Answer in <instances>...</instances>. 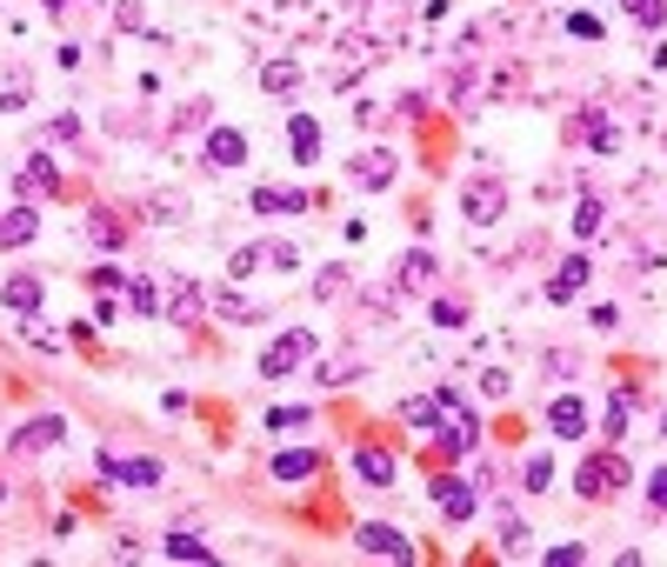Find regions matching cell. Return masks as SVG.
Segmentation results:
<instances>
[{"instance_id": "43", "label": "cell", "mask_w": 667, "mask_h": 567, "mask_svg": "<svg viewBox=\"0 0 667 567\" xmlns=\"http://www.w3.org/2000/svg\"><path fill=\"white\" fill-rule=\"evenodd\" d=\"M114 20H120L127 33H147V13H140V0H120V7H114Z\"/></svg>"}, {"instance_id": "45", "label": "cell", "mask_w": 667, "mask_h": 567, "mask_svg": "<svg viewBox=\"0 0 667 567\" xmlns=\"http://www.w3.org/2000/svg\"><path fill=\"white\" fill-rule=\"evenodd\" d=\"M588 328H601V334L621 328V307H615V301H595V307H588Z\"/></svg>"}, {"instance_id": "17", "label": "cell", "mask_w": 667, "mask_h": 567, "mask_svg": "<svg viewBox=\"0 0 667 567\" xmlns=\"http://www.w3.org/2000/svg\"><path fill=\"white\" fill-rule=\"evenodd\" d=\"M0 307H7L13 321H27V314H40V307H47V281H40L33 267H20V274H7V281H0Z\"/></svg>"}, {"instance_id": "10", "label": "cell", "mask_w": 667, "mask_h": 567, "mask_svg": "<svg viewBox=\"0 0 667 567\" xmlns=\"http://www.w3.org/2000/svg\"><path fill=\"white\" fill-rule=\"evenodd\" d=\"M347 468H354V481H361V488H374V495H388V488L401 481V454H394L388 441H361Z\"/></svg>"}, {"instance_id": "11", "label": "cell", "mask_w": 667, "mask_h": 567, "mask_svg": "<svg viewBox=\"0 0 667 567\" xmlns=\"http://www.w3.org/2000/svg\"><path fill=\"white\" fill-rule=\"evenodd\" d=\"M635 408H648V394H641L635 381H615V388L601 394V441H608V448H621V434H628Z\"/></svg>"}, {"instance_id": "35", "label": "cell", "mask_w": 667, "mask_h": 567, "mask_svg": "<svg viewBox=\"0 0 667 567\" xmlns=\"http://www.w3.org/2000/svg\"><path fill=\"white\" fill-rule=\"evenodd\" d=\"M621 13H628L635 27H648V33H661L667 27V0H621Z\"/></svg>"}, {"instance_id": "23", "label": "cell", "mask_w": 667, "mask_h": 567, "mask_svg": "<svg viewBox=\"0 0 667 567\" xmlns=\"http://www.w3.org/2000/svg\"><path fill=\"white\" fill-rule=\"evenodd\" d=\"M87 241H94L100 254H120V247H127V221H120L114 207H87Z\"/></svg>"}, {"instance_id": "14", "label": "cell", "mask_w": 667, "mask_h": 567, "mask_svg": "<svg viewBox=\"0 0 667 567\" xmlns=\"http://www.w3.org/2000/svg\"><path fill=\"white\" fill-rule=\"evenodd\" d=\"M354 548H361L367 561H414V541H408L401 528H388V521H361V528H354Z\"/></svg>"}, {"instance_id": "36", "label": "cell", "mask_w": 667, "mask_h": 567, "mask_svg": "<svg viewBox=\"0 0 667 567\" xmlns=\"http://www.w3.org/2000/svg\"><path fill=\"white\" fill-rule=\"evenodd\" d=\"M568 33H575V40H608V20L588 13V7H575V13H568Z\"/></svg>"}, {"instance_id": "21", "label": "cell", "mask_w": 667, "mask_h": 567, "mask_svg": "<svg viewBox=\"0 0 667 567\" xmlns=\"http://www.w3.org/2000/svg\"><path fill=\"white\" fill-rule=\"evenodd\" d=\"M40 241V201H7L0 207V247H33Z\"/></svg>"}, {"instance_id": "51", "label": "cell", "mask_w": 667, "mask_h": 567, "mask_svg": "<svg viewBox=\"0 0 667 567\" xmlns=\"http://www.w3.org/2000/svg\"><path fill=\"white\" fill-rule=\"evenodd\" d=\"M661 434H667V408H661Z\"/></svg>"}, {"instance_id": "47", "label": "cell", "mask_w": 667, "mask_h": 567, "mask_svg": "<svg viewBox=\"0 0 667 567\" xmlns=\"http://www.w3.org/2000/svg\"><path fill=\"white\" fill-rule=\"evenodd\" d=\"M481 401H508V374H501V368L481 374Z\"/></svg>"}, {"instance_id": "4", "label": "cell", "mask_w": 667, "mask_h": 567, "mask_svg": "<svg viewBox=\"0 0 667 567\" xmlns=\"http://www.w3.org/2000/svg\"><path fill=\"white\" fill-rule=\"evenodd\" d=\"M94 475H100L107 488H134V495H154V488L167 481V468H160L154 454H134V461H127V454H114V448L94 454Z\"/></svg>"}, {"instance_id": "18", "label": "cell", "mask_w": 667, "mask_h": 567, "mask_svg": "<svg viewBox=\"0 0 667 567\" xmlns=\"http://www.w3.org/2000/svg\"><path fill=\"white\" fill-rule=\"evenodd\" d=\"M207 314H220V321L247 328V321H267V301L241 294V281H220V287H207Z\"/></svg>"}, {"instance_id": "13", "label": "cell", "mask_w": 667, "mask_h": 567, "mask_svg": "<svg viewBox=\"0 0 667 567\" xmlns=\"http://www.w3.org/2000/svg\"><path fill=\"white\" fill-rule=\"evenodd\" d=\"M434 287H441L434 247H408V254L394 261V294H434Z\"/></svg>"}, {"instance_id": "25", "label": "cell", "mask_w": 667, "mask_h": 567, "mask_svg": "<svg viewBox=\"0 0 667 567\" xmlns=\"http://www.w3.org/2000/svg\"><path fill=\"white\" fill-rule=\"evenodd\" d=\"M361 374H367V361H361V354H334V361H314V388H327V394H334V388H354Z\"/></svg>"}, {"instance_id": "31", "label": "cell", "mask_w": 667, "mask_h": 567, "mask_svg": "<svg viewBox=\"0 0 667 567\" xmlns=\"http://www.w3.org/2000/svg\"><path fill=\"white\" fill-rule=\"evenodd\" d=\"M261 267H267V241H247V247L227 254V281H254Z\"/></svg>"}, {"instance_id": "22", "label": "cell", "mask_w": 667, "mask_h": 567, "mask_svg": "<svg viewBox=\"0 0 667 567\" xmlns=\"http://www.w3.org/2000/svg\"><path fill=\"white\" fill-rule=\"evenodd\" d=\"M287 154H294V167L321 160V120L314 114H287Z\"/></svg>"}, {"instance_id": "49", "label": "cell", "mask_w": 667, "mask_h": 567, "mask_svg": "<svg viewBox=\"0 0 667 567\" xmlns=\"http://www.w3.org/2000/svg\"><path fill=\"white\" fill-rule=\"evenodd\" d=\"M94 334H100L94 321H73V328H67V341H73V348H94Z\"/></svg>"}, {"instance_id": "38", "label": "cell", "mask_w": 667, "mask_h": 567, "mask_svg": "<svg viewBox=\"0 0 667 567\" xmlns=\"http://www.w3.org/2000/svg\"><path fill=\"white\" fill-rule=\"evenodd\" d=\"M20 334H27L33 348H47V354H60V348H67V341H60V334H53V328H47L40 314H27V321H20Z\"/></svg>"}, {"instance_id": "24", "label": "cell", "mask_w": 667, "mask_h": 567, "mask_svg": "<svg viewBox=\"0 0 667 567\" xmlns=\"http://www.w3.org/2000/svg\"><path fill=\"white\" fill-rule=\"evenodd\" d=\"M468 314H474V307H468V294H441V287L428 294V321H434L441 334H461V328H468Z\"/></svg>"}, {"instance_id": "37", "label": "cell", "mask_w": 667, "mask_h": 567, "mask_svg": "<svg viewBox=\"0 0 667 567\" xmlns=\"http://www.w3.org/2000/svg\"><path fill=\"white\" fill-rule=\"evenodd\" d=\"M87 287H94V294H127V274H120V261H100V267L87 274Z\"/></svg>"}, {"instance_id": "44", "label": "cell", "mask_w": 667, "mask_h": 567, "mask_svg": "<svg viewBox=\"0 0 667 567\" xmlns=\"http://www.w3.org/2000/svg\"><path fill=\"white\" fill-rule=\"evenodd\" d=\"M47 140H80V114H53V120H47Z\"/></svg>"}, {"instance_id": "29", "label": "cell", "mask_w": 667, "mask_h": 567, "mask_svg": "<svg viewBox=\"0 0 667 567\" xmlns=\"http://www.w3.org/2000/svg\"><path fill=\"white\" fill-rule=\"evenodd\" d=\"M494 535H501V541H494L501 555H528V541H534V535H528V521H521L508 501H494Z\"/></svg>"}, {"instance_id": "41", "label": "cell", "mask_w": 667, "mask_h": 567, "mask_svg": "<svg viewBox=\"0 0 667 567\" xmlns=\"http://www.w3.org/2000/svg\"><path fill=\"white\" fill-rule=\"evenodd\" d=\"M401 421L428 434V428H434V401H428V394H414V401H401Z\"/></svg>"}, {"instance_id": "46", "label": "cell", "mask_w": 667, "mask_h": 567, "mask_svg": "<svg viewBox=\"0 0 667 567\" xmlns=\"http://www.w3.org/2000/svg\"><path fill=\"white\" fill-rule=\"evenodd\" d=\"M575 368H581V361H575L568 348H555V354H541V374H575Z\"/></svg>"}, {"instance_id": "1", "label": "cell", "mask_w": 667, "mask_h": 567, "mask_svg": "<svg viewBox=\"0 0 667 567\" xmlns=\"http://www.w3.org/2000/svg\"><path fill=\"white\" fill-rule=\"evenodd\" d=\"M628 488H635V468H628V454H621V448H608V441H601V448H588V454H581V468H575V495H581V501L608 508V501H621Z\"/></svg>"}, {"instance_id": "20", "label": "cell", "mask_w": 667, "mask_h": 567, "mask_svg": "<svg viewBox=\"0 0 667 567\" xmlns=\"http://www.w3.org/2000/svg\"><path fill=\"white\" fill-rule=\"evenodd\" d=\"M321 468H327L321 448H274V461H267V475H274L281 488H301V481H314Z\"/></svg>"}, {"instance_id": "15", "label": "cell", "mask_w": 667, "mask_h": 567, "mask_svg": "<svg viewBox=\"0 0 667 567\" xmlns=\"http://www.w3.org/2000/svg\"><path fill=\"white\" fill-rule=\"evenodd\" d=\"M568 140H575V147H595V154H615V147H621V127H615L601 107H581V114H568Z\"/></svg>"}, {"instance_id": "16", "label": "cell", "mask_w": 667, "mask_h": 567, "mask_svg": "<svg viewBox=\"0 0 667 567\" xmlns=\"http://www.w3.org/2000/svg\"><path fill=\"white\" fill-rule=\"evenodd\" d=\"M588 281H595V261H588V254L575 247V254H561V267L548 274V287H541V294H548V307H568V301H575V294H581Z\"/></svg>"}, {"instance_id": "33", "label": "cell", "mask_w": 667, "mask_h": 567, "mask_svg": "<svg viewBox=\"0 0 667 567\" xmlns=\"http://www.w3.org/2000/svg\"><path fill=\"white\" fill-rule=\"evenodd\" d=\"M347 274H354L347 261H327V267L314 274V301H341V294H347Z\"/></svg>"}, {"instance_id": "19", "label": "cell", "mask_w": 667, "mask_h": 567, "mask_svg": "<svg viewBox=\"0 0 667 567\" xmlns=\"http://www.w3.org/2000/svg\"><path fill=\"white\" fill-rule=\"evenodd\" d=\"M67 441V421L60 414H33V421H20L13 434H7V454H47V448H60Z\"/></svg>"}, {"instance_id": "26", "label": "cell", "mask_w": 667, "mask_h": 567, "mask_svg": "<svg viewBox=\"0 0 667 567\" xmlns=\"http://www.w3.org/2000/svg\"><path fill=\"white\" fill-rule=\"evenodd\" d=\"M160 555H167V561H194V567H214V561H220V555H214V541H200L194 528L167 535V541H160Z\"/></svg>"}, {"instance_id": "50", "label": "cell", "mask_w": 667, "mask_h": 567, "mask_svg": "<svg viewBox=\"0 0 667 567\" xmlns=\"http://www.w3.org/2000/svg\"><path fill=\"white\" fill-rule=\"evenodd\" d=\"M47 13H73V7H100V0H40Z\"/></svg>"}, {"instance_id": "48", "label": "cell", "mask_w": 667, "mask_h": 567, "mask_svg": "<svg viewBox=\"0 0 667 567\" xmlns=\"http://www.w3.org/2000/svg\"><path fill=\"white\" fill-rule=\"evenodd\" d=\"M120 321V307H114V294H94V328H114Z\"/></svg>"}, {"instance_id": "2", "label": "cell", "mask_w": 667, "mask_h": 567, "mask_svg": "<svg viewBox=\"0 0 667 567\" xmlns=\"http://www.w3.org/2000/svg\"><path fill=\"white\" fill-rule=\"evenodd\" d=\"M428 501H434V515H441L448 528H468V521L481 515V488H474L461 468H434V481H428Z\"/></svg>"}, {"instance_id": "30", "label": "cell", "mask_w": 667, "mask_h": 567, "mask_svg": "<svg viewBox=\"0 0 667 567\" xmlns=\"http://www.w3.org/2000/svg\"><path fill=\"white\" fill-rule=\"evenodd\" d=\"M555 481H561L555 454H528V461H521V495H548Z\"/></svg>"}, {"instance_id": "9", "label": "cell", "mask_w": 667, "mask_h": 567, "mask_svg": "<svg viewBox=\"0 0 667 567\" xmlns=\"http://www.w3.org/2000/svg\"><path fill=\"white\" fill-rule=\"evenodd\" d=\"M541 428H548V441H588V434H595V414H588L581 394H555V401L541 408Z\"/></svg>"}, {"instance_id": "40", "label": "cell", "mask_w": 667, "mask_h": 567, "mask_svg": "<svg viewBox=\"0 0 667 567\" xmlns=\"http://www.w3.org/2000/svg\"><path fill=\"white\" fill-rule=\"evenodd\" d=\"M267 267H274V274H294V267H301V247H294V241H267Z\"/></svg>"}, {"instance_id": "8", "label": "cell", "mask_w": 667, "mask_h": 567, "mask_svg": "<svg viewBox=\"0 0 667 567\" xmlns=\"http://www.w3.org/2000/svg\"><path fill=\"white\" fill-rule=\"evenodd\" d=\"M241 167H247V134L214 120L207 140H200V174H241Z\"/></svg>"}, {"instance_id": "42", "label": "cell", "mask_w": 667, "mask_h": 567, "mask_svg": "<svg viewBox=\"0 0 667 567\" xmlns=\"http://www.w3.org/2000/svg\"><path fill=\"white\" fill-rule=\"evenodd\" d=\"M648 515H661V521H667V461L648 475Z\"/></svg>"}, {"instance_id": "12", "label": "cell", "mask_w": 667, "mask_h": 567, "mask_svg": "<svg viewBox=\"0 0 667 567\" xmlns=\"http://www.w3.org/2000/svg\"><path fill=\"white\" fill-rule=\"evenodd\" d=\"M347 180H354L361 194H388V187L401 180V154H394V147H367V154H354Z\"/></svg>"}, {"instance_id": "27", "label": "cell", "mask_w": 667, "mask_h": 567, "mask_svg": "<svg viewBox=\"0 0 667 567\" xmlns=\"http://www.w3.org/2000/svg\"><path fill=\"white\" fill-rule=\"evenodd\" d=\"M601 234H608V201H601V194H581V201H575V241L588 247V241H601Z\"/></svg>"}, {"instance_id": "39", "label": "cell", "mask_w": 667, "mask_h": 567, "mask_svg": "<svg viewBox=\"0 0 667 567\" xmlns=\"http://www.w3.org/2000/svg\"><path fill=\"white\" fill-rule=\"evenodd\" d=\"M581 561H588L581 541H555V548H541V567H581Z\"/></svg>"}, {"instance_id": "34", "label": "cell", "mask_w": 667, "mask_h": 567, "mask_svg": "<svg viewBox=\"0 0 667 567\" xmlns=\"http://www.w3.org/2000/svg\"><path fill=\"white\" fill-rule=\"evenodd\" d=\"M127 307H134V314H147V321H154V314H160V287H154V281H147V274H127Z\"/></svg>"}, {"instance_id": "3", "label": "cell", "mask_w": 667, "mask_h": 567, "mask_svg": "<svg viewBox=\"0 0 667 567\" xmlns=\"http://www.w3.org/2000/svg\"><path fill=\"white\" fill-rule=\"evenodd\" d=\"M301 361H314V328H281V334L254 354V374H261V381H287Z\"/></svg>"}, {"instance_id": "7", "label": "cell", "mask_w": 667, "mask_h": 567, "mask_svg": "<svg viewBox=\"0 0 667 567\" xmlns=\"http://www.w3.org/2000/svg\"><path fill=\"white\" fill-rule=\"evenodd\" d=\"M160 314H167V328H200V321H207V287H200L194 274H167Z\"/></svg>"}, {"instance_id": "6", "label": "cell", "mask_w": 667, "mask_h": 567, "mask_svg": "<svg viewBox=\"0 0 667 567\" xmlns=\"http://www.w3.org/2000/svg\"><path fill=\"white\" fill-rule=\"evenodd\" d=\"M461 214H468V227H494V221H508V180H501V174H474V180H461Z\"/></svg>"}, {"instance_id": "32", "label": "cell", "mask_w": 667, "mask_h": 567, "mask_svg": "<svg viewBox=\"0 0 667 567\" xmlns=\"http://www.w3.org/2000/svg\"><path fill=\"white\" fill-rule=\"evenodd\" d=\"M261 87H267V94H301V67H294V60H267V67H261Z\"/></svg>"}, {"instance_id": "28", "label": "cell", "mask_w": 667, "mask_h": 567, "mask_svg": "<svg viewBox=\"0 0 667 567\" xmlns=\"http://www.w3.org/2000/svg\"><path fill=\"white\" fill-rule=\"evenodd\" d=\"M261 428H267V434H301V428H314V408H307V401H274V408L261 414Z\"/></svg>"}, {"instance_id": "5", "label": "cell", "mask_w": 667, "mask_h": 567, "mask_svg": "<svg viewBox=\"0 0 667 567\" xmlns=\"http://www.w3.org/2000/svg\"><path fill=\"white\" fill-rule=\"evenodd\" d=\"M67 194V167L47 154V147H33L20 167H13V201H60Z\"/></svg>"}]
</instances>
